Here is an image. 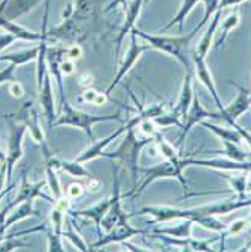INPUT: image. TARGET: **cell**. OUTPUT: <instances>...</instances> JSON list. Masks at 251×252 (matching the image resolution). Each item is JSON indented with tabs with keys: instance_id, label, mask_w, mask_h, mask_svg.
<instances>
[{
	"instance_id": "1",
	"label": "cell",
	"mask_w": 251,
	"mask_h": 252,
	"mask_svg": "<svg viewBox=\"0 0 251 252\" xmlns=\"http://www.w3.org/2000/svg\"><path fill=\"white\" fill-rule=\"evenodd\" d=\"M239 89V95L238 98L229 106L221 109L219 113H212V118H221L227 123L233 124L238 117H241L244 112H247L251 106V94H248V91L242 86H238Z\"/></svg>"
},
{
	"instance_id": "16",
	"label": "cell",
	"mask_w": 251,
	"mask_h": 252,
	"mask_svg": "<svg viewBox=\"0 0 251 252\" xmlns=\"http://www.w3.org/2000/svg\"><path fill=\"white\" fill-rule=\"evenodd\" d=\"M97 95H99V93H96V91H89V89H88L86 93H83V100L94 104V101H96Z\"/></svg>"
},
{
	"instance_id": "12",
	"label": "cell",
	"mask_w": 251,
	"mask_h": 252,
	"mask_svg": "<svg viewBox=\"0 0 251 252\" xmlns=\"http://www.w3.org/2000/svg\"><path fill=\"white\" fill-rule=\"evenodd\" d=\"M232 126H233V127H235V128L238 130V133L241 134V137H242V139H244V141H245V142H247V144L250 145V148H251V133L245 131V130H244V128H242L241 126H238L236 123H233Z\"/></svg>"
},
{
	"instance_id": "19",
	"label": "cell",
	"mask_w": 251,
	"mask_h": 252,
	"mask_svg": "<svg viewBox=\"0 0 251 252\" xmlns=\"http://www.w3.org/2000/svg\"><path fill=\"white\" fill-rule=\"evenodd\" d=\"M239 2H242V0H225V2H224V6H225V5H235V3H239Z\"/></svg>"
},
{
	"instance_id": "8",
	"label": "cell",
	"mask_w": 251,
	"mask_h": 252,
	"mask_svg": "<svg viewBox=\"0 0 251 252\" xmlns=\"http://www.w3.org/2000/svg\"><path fill=\"white\" fill-rule=\"evenodd\" d=\"M198 2V0H186V2H185V5H183V8H181V11H180V14L177 15V18L176 20H173V23H176V21H183V18L186 17V14L191 11V8L195 5ZM173 23H171V25H173Z\"/></svg>"
},
{
	"instance_id": "14",
	"label": "cell",
	"mask_w": 251,
	"mask_h": 252,
	"mask_svg": "<svg viewBox=\"0 0 251 252\" xmlns=\"http://www.w3.org/2000/svg\"><path fill=\"white\" fill-rule=\"evenodd\" d=\"M61 71H62L65 76L72 74V73H74V65H73L72 62L65 61V62H62V63H61Z\"/></svg>"
},
{
	"instance_id": "13",
	"label": "cell",
	"mask_w": 251,
	"mask_h": 252,
	"mask_svg": "<svg viewBox=\"0 0 251 252\" xmlns=\"http://www.w3.org/2000/svg\"><path fill=\"white\" fill-rule=\"evenodd\" d=\"M9 89H11V94L14 95V97H17V98H21L23 97V88H21V85L18 83V82H14V83H11V86H9Z\"/></svg>"
},
{
	"instance_id": "20",
	"label": "cell",
	"mask_w": 251,
	"mask_h": 252,
	"mask_svg": "<svg viewBox=\"0 0 251 252\" xmlns=\"http://www.w3.org/2000/svg\"><path fill=\"white\" fill-rule=\"evenodd\" d=\"M0 160H5V156H3V153L0 151Z\"/></svg>"
},
{
	"instance_id": "15",
	"label": "cell",
	"mask_w": 251,
	"mask_h": 252,
	"mask_svg": "<svg viewBox=\"0 0 251 252\" xmlns=\"http://www.w3.org/2000/svg\"><path fill=\"white\" fill-rule=\"evenodd\" d=\"M204 2H206L208 8H206V17H204L203 21H206L208 17L214 12V9H215V6H216V2H218V0H204Z\"/></svg>"
},
{
	"instance_id": "3",
	"label": "cell",
	"mask_w": 251,
	"mask_h": 252,
	"mask_svg": "<svg viewBox=\"0 0 251 252\" xmlns=\"http://www.w3.org/2000/svg\"><path fill=\"white\" fill-rule=\"evenodd\" d=\"M186 118H188V123H186V126H185V128H183V133H181L180 142H183L185 136L189 133V130H191L197 123H201L204 118H212V113L206 112V110H204V109L201 107V104L198 103V98H194V100H192V107H191L189 115H188Z\"/></svg>"
},
{
	"instance_id": "7",
	"label": "cell",
	"mask_w": 251,
	"mask_h": 252,
	"mask_svg": "<svg viewBox=\"0 0 251 252\" xmlns=\"http://www.w3.org/2000/svg\"><path fill=\"white\" fill-rule=\"evenodd\" d=\"M238 23H239V15H238V12H233V14H230L229 17L225 18L224 25H222V36L219 38L218 45H221V44H222V41L225 39V36H227V35L230 33V31H232L233 28H236V26H238Z\"/></svg>"
},
{
	"instance_id": "6",
	"label": "cell",
	"mask_w": 251,
	"mask_h": 252,
	"mask_svg": "<svg viewBox=\"0 0 251 252\" xmlns=\"http://www.w3.org/2000/svg\"><path fill=\"white\" fill-rule=\"evenodd\" d=\"M201 124L206 127V128H209V130H212L216 136H219L222 141H230V142H235V144H241V141H242V137H241V134L238 133V130L235 128V130H230V128H221V127H216V126H214V124H209V123H206V121H201Z\"/></svg>"
},
{
	"instance_id": "5",
	"label": "cell",
	"mask_w": 251,
	"mask_h": 252,
	"mask_svg": "<svg viewBox=\"0 0 251 252\" xmlns=\"http://www.w3.org/2000/svg\"><path fill=\"white\" fill-rule=\"evenodd\" d=\"M41 104H42L44 113L47 115V120L52 121V117H53V95H52V88H50L49 77H44V80H42Z\"/></svg>"
},
{
	"instance_id": "4",
	"label": "cell",
	"mask_w": 251,
	"mask_h": 252,
	"mask_svg": "<svg viewBox=\"0 0 251 252\" xmlns=\"http://www.w3.org/2000/svg\"><path fill=\"white\" fill-rule=\"evenodd\" d=\"M25 133V127H17L12 128V136H11V148H9V156L6 158V165H8V175H11V169L14 163L20 158L21 156V136Z\"/></svg>"
},
{
	"instance_id": "9",
	"label": "cell",
	"mask_w": 251,
	"mask_h": 252,
	"mask_svg": "<svg viewBox=\"0 0 251 252\" xmlns=\"http://www.w3.org/2000/svg\"><path fill=\"white\" fill-rule=\"evenodd\" d=\"M245 223H247V220H244V219H241V220H236V222H233L227 230L224 231V236H230V234H236V233H239L241 230H244V226H245Z\"/></svg>"
},
{
	"instance_id": "11",
	"label": "cell",
	"mask_w": 251,
	"mask_h": 252,
	"mask_svg": "<svg viewBox=\"0 0 251 252\" xmlns=\"http://www.w3.org/2000/svg\"><path fill=\"white\" fill-rule=\"evenodd\" d=\"M15 66H17V63L12 62V65L9 68H6V70H3V71H0V83H5L8 80H12V74H14Z\"/></svg>"
},
{
	"instance_id": "10",
	"label": "cell",
	"mask_w": 251,
	"mask_h": 252,
	"mask_svg": "<svg viewBox=\"0 0 251 252\" xmlns=\"http://www.w3.org/2000/svg\"><path fill=\"white\" fill-rule=\"evenodd\" d=\"M67 193L70 198H79L83 193V186L79 185V183H72L67 189Z\"/></svg>"
},
{
	"instance_id": "2",
	"label": "cell",
	"mask_w": 251,
	"mask_h": 252,
	"mask_svg": "<svg viewBox=\"0 0 251 252\" xmlns=\"http://www.w3.org/2000/svg\"><path fill=\"white\" fill-rule=\"evenodd\" d=\"M192 100H194V94H192V76L191 74H186L185 83H183V89H181L180 98H179L177 106H176V109L173 112L174 115H177L179 118L186 115V110L192 104Z\"/></svg>"
},
{
	"instance_id": "18",
	"label": "cell",
	"mask_w": 251,
	"mask_h": 252,
	"mask_svg": "<svg viewBox=\"0 0 251 252\" xmlns=\"http://www.w3.org/2000/svg\"><path fill=\"white\" fill-rule=\"evenodd\" d=\"M28 210H29V205H25V207L21 209V212H20V213H25V212H28ZM23 216H25V215H21V218H23ZM17 219H20V216H12V218L8 220V225H9V223H12V222H14V220H17Z\"/></svg>"
},
{
	"instance_id": "17",
	"label": "cell",
	"mask_w": 251,
	"mask_h": 252,
	"mask_svg": "<svg viewBox=\"0 0 251 252\" xmlns=\"http://www.w3.org/2000/svg\"><path fill=\"white\" fill-rule=\"evenodd\" d=\"M67 55H68V58L76 59V58H80V55H82V50H80V47H77V45H73V47L67 52Z\"/></svg>"
}]
</instances>
